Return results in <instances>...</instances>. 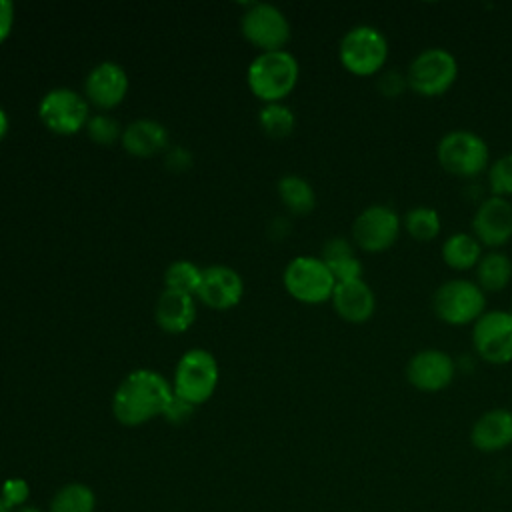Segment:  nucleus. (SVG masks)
Instances as JSON below:
<instances>
[{"label": "nucleus", "instance_id": "1a4fd4ad", "mask_svg": "<svg viewBox=\"0 0 512 512\" xmlns=\"http://www.w3.org/2000/svg\"><path fill=\"white\" fill-rule=\"evenodd\" d=\"M38 116L44 126L56 134H74L88 122V102L72 88L48 90L40 104Z\"/></svg>", "mask_w": 512, "mask_h": 512}, {"label": "nucleus", "instance_id": "412c9836", "mask_svg": "<svg viewBox=\"0 0 512 512\" xmlns=\"http://www.w3.org/2000/svg\"><path fill=\"white\" fill-rule=\"evenodd\" d=\"M324 264L332 272L336 282H348V280H360L362 278V262L356 258L352 244L342 238H330L322 246V256Z\"/></svg>", "mask_w": 512, "mask_h": 512}, {"label": "nucleus", "instance_id": "4468645a", "mask_svg": "<svg viewBox=\"0 0 512 512\" xmlns=\"http://www.w3.org/2000/svg\"><path fill=\"white\" fill-rule=\"evenodd\" d=\"M472 234L484 246H504L512 238V204L506 198L488 196L472 216Z\"/></svg>", "mask_w": 512, "mask_h": 512}, {"label": "nucleus", "instance_id": "2f4dec72", "mask_svg": "<svg viewBox=\"0 0 512 512\" xmlns=\"http://www.w3.org/2000/svg\"><path fill=\"white\" fill-rule=\"evenodd\" d=\"M192 412H194V406L190 402H186L178 396H172V400L162 416L172 424H180V422H186L192 416Z\"/></svg>", "mask_w": 512, "mask_h": 512}, {"label": "nucleus", "instance_id": "4c0bfd02", "mask_svg": "<svg viewBox=\"0 0 512 512\" xmlns=\"http://www.w3.org/2000/svg\"><path fill=\"white\" fill-rule=\"evenodd\" d=\"M0 512H10V508L4 504V500L0 498Z\"/></svg>", "mask_w": 512, "mask_h": 512}, {"label": "nucleus", "instance_id": "b1692460", "mask_svg": "<svg viewBox=\"0 0 512 512\" xmlns=\"http://www.w3.org/2000/svg\"><path fill=\"white\" fill-rule=\"evenodd\" d=\"M96 494L88 484L68 482L56 490L48 512H94Z\"/></svg>", "mask_w": 512, "mask_h": 512}, {"label": "nucleus", "instance_id": "58836bf2", "mask_svg": "<svg viewBox=\"0 0 512 512\" xmlns=\"http://www.w3.org/2000/svg\"><path fill=\"white\" fill-rule=\"evenodd\" d=\"M510 316H512V310H510Z\"/></svg>", "mask_w": 512, "mask_h": 512}, {"label": "nucleus", "instance_id": "0eeeda50", "mask_svg": "<svg viewBox=\"0 0 512 512\" xmlns=\"http://www.w3.org/2000/svg\"><path fill=\"white\" fill-rule=\"evenodd\" d=\"M458 76L456 58L444 48H424L418 52L406 70V84L420 96L434 98L444 94Z\"/></svg>", "mask_w": 512, "mask_h": 512}, {"label": "nucleus", "instance_id": "dca6fc26", "mask_svg": "<svg viewBox=\"0 0 512 512\" xmlns=\"http://www.w3.org/2000/svg\"><path fill=\"white\" fill-rule=\"evenodd\" d=\"M86 96L98 108H112L120 104L128 90L126 70L112 60L96 64L84 80Z\"/></svg>", "mask_w": 512, "mask_h": 512}, {"label": "nucleus", "instance_id": "f8f14e48", "mask_svg": "<svg viewBox=\"0 0 512 512\" xmlns=\"http://www.w3.org/2000/svg\"><path fill=\"white\" fill-rule=\"evenodd\" d=\"M400 216L386 204L366 206L352 224L354 242L366 252L388 250L400 234Z\"/></svg>", "mask_w": 512, "mask_h": 512}, {"label": "nucleus", "instance_id": "6ab92c4d", "mask_svg": "<svg viewBox=\"0 0 512 512\" xmlns=\"http://www.w3.org/2000/svg\"><path fill=\"white\" fill-rule=\"evenodd\" d=\"M156 322L162 330L178 334L192 326L196 318V304L192 294L176 292L170 288H164L156 302Z\"/></svg>", "mask_w": 512, "mask_h": 512}, {"label": "nucleus", "instance_id": "9b49d317", "mask_svg": "<svg viewBox=\"0 0 512 512\" xmlns=\"http://www.w3.org/2000/svg\"><path fill=\"white\" fill-rule=\"evenodd\" d=\"M472 346L490 364L512 360V316L504 310L484 312L472 326Z\"/></svg>", "mask_w": 512, "mask_h": 512}, {"label": "nucleus", "instance_id": "4be33fe9", "mask_svg": "<svg viewBox=\"0 0 512 512\" xmlns=\"http://www.w3.org/2000/svg\"><path fill=\"white\" fill-rule=\"evenodd\" d=\"M442 260L454 270H470L476 268L482 258V244L474 238V234L456 232L442 242Z\"/></svg>", "mask_w": 512, "mask_h": 512}, {"label": "nucleus", "instance_id": "20e7f679", "mask_svg": "<svg viewBox=\"0 0 512 512\" xmlns=\"http://www.w3.org/2000/svg\"><path fill=\"white\" fill-rule=\"evenodd\" d=\"M484 306V290L466 278H452L442 282L432 296L434 314L450 326L474 324L484 314Z\"/></svg>", "mask_w": 512, "mask_h": 512}, {"label": "nucleus", "instance_id": "72a5a7b5", "mask_svg": "<svg viewBox=\"0 0 512 512\" xmlns=\"http://www.w3.org/2000/svg\"><path fill=\"white\" fill-rule=\"evenodd\" d=\"M190 162H192V156L182 146L170 148L168 154H166V166L172 168V170H186L190 166Z\"/></svg>", "mask_w": 512, "mask_h": 512}, {"label": "nucleus", "instance_id": "393cba45", "mask_svg": "<svg viewBox=\"0 0 512 512\" xmlns=\"http://www.w3.org/2000/svg\"><path fill=\"white\" fill-rule=\"evenodd\" d=\"M278 196L294 214H308L316 204L314 188L298 174H286L278 180Z\"/></svg>", "mask_w": 512, "mask_h": 512}, {"label": "nucleus", "instance_id": "a211bd4d", "mask_svg": "<svg viewBox=\"0 0 512 512\" xmlns=\"http://www.w3.org/2000/svg\"><path fill=\"white\" fill-rule=\"evenodd\" d=\"M470 442L480 452H498L512 444V412L492 408L484 412L470 430Z\"/></svg>", "mask_w": 512, "mask_h": 512}, {"label": "nucleus", "instance_id": "aec40b11", "mask_svg": "<svg viewBox=\"0 0 512 512\" xmlns=\"http://www.w3.org/2000/svg\"><path fill=\"white\" fill-rule=\"evenodd\" d=\"M124 148L134 156H152L166 148L168 144V130L164 124L152 118H138L130 122L122 132Z\"/></svg>", "mask_w": 512, "mask_h": 512}, {"label": "nucleus", "instance_id": "f3484780", "mask_svg": "<svg viewBox=\"0 0 512 512\" xmlns=\"http://www.w3.org/2000/svg\"><path fill=\"white\" fill-rule=\"evenodd\" d=\"M332 306L336 314L350 324H364L376 310V298L372 288L360 280L336 282L332 292Z\"/></svg>", "mask_w": 512, "mask_h": 512}, {"label": "nucleus", "instance_id": "7ed1b4c3", "mask_svg": "<svg viewBox=\"0 0 512 512\" xmlns=\"http://www.w3.org/2000/svg\"><path fill=\"white\" fill-rule=\"evenodd\" d=\"M338 56L348 72L356 76H372L386 64L388 40L376 26L358 24L342 36Z\"/></svg>", "mask_w": 512, "mask_h": 512}, {"label": "nucleus", "instance_id": "e433bc0d", "mask_svg": "<svg viewBox=\"0 0 512 512\" xmlns=\"http://www.w3.org/2000/svg\"><path fill=\"white\" fill-rule=\"evenodd\" d=\"M16 512H44V510H40L38 506H32V504H26V506H22V508H18Z\"/></svg>", "mask_w": 512, "mask_h": 512}, {"label": "nucleus", "instance_id": "a878e982", "mask_svg": "<svg viewBox=\"0 0 512 512\" xmlns=\"http://www.w3.org/2000/svg\"><path fill=\"white\" fill-rule=\"evenodd\" d=\"M402 226L418 242H430L440 234V214L430 206H414L406 212Z\"/></svg>", "mask_w": 512, "mask_h": 512}, {"label": "nucleus", "instance_id": "f257e3e1", "mask_svg": "<svg viewBox=\"0 0 512 512\" xmlns=\"http://www.w3.org/2000/svg\"><path fill=\"white\" fill-rule=\"evenodd\" d=\"M174 396L168 380L148 368L130 372L112 396L114 418L124 426H140L162 416Z\"/></svg>", "mask_w": 512, "mask_h": 512}, {"label": "nucleus", "instance_id": "f03ea898", "mask_svg": "<svg viewBox=\"0 0 512 512\" xmlns=\"http://www.w3.org/2000/svg\"><path fill=\"white\" fill-rule=\"evenodd\" d=\"M298 60L288 50L260 52L248 66L250 90L268 102H280L298 82Z\"/></svg>", "mask_w": 512, "mask_h": 512}, {"label": "nucleus", "instance_id": "c85d7f7f", "mask_svg": "<svg viewBox=\"0 0 512 512\" xmlns=\"http://www.w3.org/2000/svg\"><path fill=\"white\" fill-rule=\"evenodd\" d=\"M488 186L492 196H512V152L496 158L488 168Z\"/></svg>", "mask_w": 512, "mask_h": 512}, {"label": "nucleus", "instance_id": "6e6552de", "mask_svg": "<svg viewBox=\"0 0 512 512\" xmlns=\"http://www.w3.org/2000/svg\"><path fill=\"white\" fill-rule=\"evenodd\" d=\"M284 286L290 296L304 304H320L332 298L336 280L322 258L296 256L284 268Z\"/></svg>", "mask_w": 512, "mask_h": 512}, {"label": "nucleus", "instance_id": "7c9ffc66", "mask_svg": "<svg viewBox=\"0 0 512 512\" xmlns=\"http://www.w3.org/2000/svg\"><path fill=\"white\" fill-rule=\"evenodd\" d=\"M0 498L10 510H18L28 504L30 498V484L24 478H8L2 482Z\"/></svg>", "mask_w": 512, "mask_h": 512}, {"label": "nucleus", "instance_id": "5701e85b", "mask_svg": "<svg viewBox=\"0 0 512 512\" xmlns=\"http://www.w3.org/2000/svg\"><path fill=\"white\" fill-rule=\"evenodd\" d=\"M512 280V260L498 250L484 254L476 266V284L484 292H500Z\"/></svg>", "mask_w": 512, "mask_h": 512}, {"label": "nucleus", "instance_id": "c756f323", "mask_svg": "<svg viewBox=\"0 0 512 512\" xmlns=\"http://www.w3.org/2000/svg\"><path fill=\"white\" fill-rule=\"evenodd\" d=\"M86 132H88V136L94 142L106 144V146L116 142L118 136H122L118 122L112 116H108V114H94V116H90L88 122H86Z\"/></svg>", "mask_w": 512, "mask_h": 512}, {"label": "nucleus", "instance_id": "473e14b6", "mask_svg": "<svg viewBox=\"0 0 512 512\" xmlns=\"http://www.w3.org/2000/svg\"><path fill=\"white\" fill-rule=\"evenodd\" d=\"M408 86L406 84V76H400L398 72H386L380 80V90L386 94V96H398V92Z\"/></svg>", "mask_w": 512, "mask_h": 512}, {"label": "nucleus", "instance_id": "c9c22d12", "mask_svg": "<svg viewBox=\"0 0 512 512\" xmlns=\"http://www.w3.org/2000/svg\"><path fill=\"white\" fill-rule=\"evenodd\" d=\"M6 132H8V116H6V112L0 108V140L4 138Z\"/></svg>", "mask_w": 512, "mask_h": 512}, {"label": "nucleus", "instance_id": "cd10ccee", "mask_svg": "<svg viewBox=\"0 0 512 512\" xmlns=\"http://www.w3.org/2000/svg\"><path fill=\"white\" fill-rule=\"evenodd\" d=\"M258 122L262 130L272 138H284L294 128V114L282 102H268L258 112Z\"/></svg>", "mask_w": 512, "mask_h": 512}, {"label": "nucleus", "instance_id": "f704fd0d", "mask_svg": "<svg viewBox=\"0 0 512 512\" xmlns=\"http://www.w3.org/2000/svg\"><path fill=\"white\" fill-rule=\"evenodd\" d=\"M14 24V4L10 0H0V42L10 34Z\"/></svg>", "mask_w": 512, "mask_h": 512}, {"label": "nucleus", "instance_id": "ddd939ff", "mask_svg": "<svg viewBox=\"0 0 512 512\" xmlns=\"http://www.w3.org/2000/svg\"><path fill=\"white\" fill-rule=\"evenodd\" d=\"M456 366L448 352L438 348H424L416 352L406 364L408 382L422 392L444 390L454 378Z\"/></svg>", "mask_w": 512, "mask_h": 512}, {"label": "nucleus", "instance_id": "39448f33", "mask_svg": "<svg viewBox=\"0 0 512 512\" xmlns=\"http://www.w3.org/2000/svg\"><path fill=\"white\" fill-rule=\"evenodd\" d=\"M218 384V362L204 348L184 352L174 370V396L198 406L206 402Z\"/></svg>", "mask_w": 512, "mask_h": 512}, {"label": "nucleus", "instance_id": "423d86ee", "mask_svg": "<svg viewBox=\"0 0 512 512\" xmlns=\"http://www.w3.org/2000/svg\"><path fill=\"white\" fill-rule=\"evenodd\" d=\"M436 156L440 166L448 174L460 176V178H472L488 166L490 150L484 138L478 136L476 132L450 130L440 138L436 146Z\"/></svg>", "mask_w": 512, "mask_h": 512}, {"label": "nucleus", "instance_id": "9d476101", "mask_svg": "<svg viewBox=\"0 0 512 512\" xmlns=\"http://www.w3.org/2000/svg\"><path fill=\"white\" fill-rule=\"evenodd\" d=\"M242 34L262 52L284 50L290 38V22L274 4L252 2L242 16Z\"/></svg>", "mask_w": 512, "mask_h": 512}, {"label": "nucleus", "instance_id": "bb28decb", "mask_svg": "<svg viewBox=\"0 0 512 512\" xmlns=\"http://www.w3.org/2000/svg\"><path fill=\"white\" fill-rule=\"evenodd\" d=\"M200 282H202V270L188 260H176L164 272L166 288L176 290V292L196 296Z\"/></svg>", "mask_w": 512, "mask_h": 512}, {"label": "nucleus", "instance_id": "2eb2a0df", "mask_svg": "<svg viewBox=\"0 0 512 512\" xmlns=\"http://www.w3.org/2000/svg\"><path fill=\"white\" fill-rule=\"evenodd\" d=\"M242 294H244V282L234 268L216 264L202 270V282L196 296L206 306L216 310H226L236 306Z\"/></svg>", "mask_w": 512, "mask_h": 512}]
</instances>
